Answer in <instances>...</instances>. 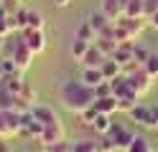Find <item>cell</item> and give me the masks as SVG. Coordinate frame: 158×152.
<instances>
[{
	"instance_id": "6da1fadb",
	"label": "cell",
	"mask_w": 158,
	"mask_h": 152,
	"mask_svg": "<svg viewBox=\"0 0 158 152\" xmlns=\"http://www.w3.org/2000/svg\"><path fill=\"white\" fill-rule=\"evenodd\" d=\"M59 99H61L64 109L74 111V114H79L82 109H87L89 104H94V89L87 86L82 79H66L61 89H59Z\"/></svg>"
},
{
	"instance_id": "7a4b0ae2",
	"label": "cell",
	"mask_w": 158,
	"mask_h": 152,
	"mask_svg": "<svg viewBox=\"0 0 158 152\" xmlns=\"http://www.w3.org/2000/svg\"><path fill=\"white\" fill-rule=\"evenodd\" d=\"M21 117H23V111H5V109H0V137L8 139V137H18V132H21Z\"/></svg>"
},
{
	"instance_id": "3957f363",
	"label": "cell",
	"mask_w": 158,
	"mask_h": 152,
	"mask_svg": "<svg viewBox=\"0 0 158 152\" xmlns=\"http://www.w3.org/2000/svg\"><path fill=\"white\" fill-rule=\"evenodd\" d=\"M10 58L18 64V68H21V71H26L28 66H31V61H33V51L26 46L23 36H15V38H13V46H10Z\"/></svg>"
},
{
	"instance_id": "277c9868",
	"label": "cell",
	"mask_w": 158,
	"mask_h": 152,
	"mask_svg": "<svg viewBox=\"0 0 158 152\" xmlns=\"http://www.w3.org/2000/svg\"><path fill=\"white\" fill-rule=\"evenodd\" d=\"M44 134V124L33 117V111L31 109H26L23 111V117H21V132H18V137H26V139H41Z\"/></svg>"
},
{
	"instance_id": "5b68a950",
	"label": "cell",
	"mask_w": 158,
	"mask_h": 152,
	"mask_svg": "<svg viewBox=\"0 0 158 152\" xmlns=\"http://www.w3.org/2000/svg\"><path fill=\"white\" fill-rule=\"evenodd\" d=\"M127 76V84H130V89L135 91L138 96H143L148 89H151V84H153V76H148V71L140 66V68H135V71H130V74H125Z\"/></svg>"
},
{
	"instance_id": "8992f818",
	"label": "cell",
	"mask_w": 158,
	"mask_h": 152,
	"mask_svg": "<svg viewBox=\"0 0 158 152\" xmlns=\"http://www.w3.org/2000/svg\"><path fill=\"white\" fill-rule=\"evenodd\" d=\"M0 109H5V111H10V109H15V111H26V109H31V104H26L21 96H15L13 91L8 89L3 81H0Z\"/></svg>"
},
{
	"instance_id": "52a82bcc",
	"label": "cell",
	"mask_w": 158,
	"mask_h": 152,
	"mask_svg": "<svg viewBox=\"0 0 158 152\" xmlns=\"http://www.w3.org/2000/svg\"><path fill=\"white\" fill-rule=\"evenodd\" d=\"M107 137L112 139V145H115V150H127V145L135 139V134L130 129H125L123 124H117V122H112V127H110V132H107Z\"/></svg>"
},
{
	"instance_id": "ba28073f",
	"label": "cell",
	"mask_w": 158,
	"mask_h": 152,
	"mask_svg": "<svg viewBox=\"0 0 158 152\" xmlns=\"http://www.w3.org/2000/svg\"><path fill=\"white\" fill-rule=\"evenodd\" d=\"M21 36L26 41V46L33 51V56H38V53H44V51H46V33H44V30L26 28V30H21Z\"/></svg>"
},
{
	"instance_id": "9c48e42d",
	"label": "cell",
	"mask_w": 158,
	"mask_h": 152,
	"mask_svg": "<svg viewBox=\"0 0 158 152\" xmlns=\"http://www.w3.org/2000/svg\"><path fill=\"white\" fill-rule=\"evenodd\" d=\"M130 119L135 122V124H140V127H151L153 129V107H143V104H135L130 111Z\"/></svg>"
},
{
	"instance_id": "30bf717a",
	"label": "cell",
	"mask_w": 158,
	"mask_h": 152,
	"mask_svg": "<svg viewBox=\"0 0 158 152\" xmlns=\"http://www.w3.org/2000/svg\"><path fill=\"white\" fill-rule=\"evenodd\" d=\"M59 139H64V124H61V119L54 122V124H46L44 127V134H41V145H48V142H59Z\"/></svg>"
},
{
	"instance_id": "8fae6325",
	"label": "cell",
	"mask_w": 158,
	"mask_h": 152,
	"mask_svg": "<svg viewBox=\"0 0 158 152\" xmlns=\"http://www.w3.org/2000/svg\"><path fill=\"white\" fill-rule=\"evenodd\" d=\"M125 3L127 0H102V13L110 18V20H117L123 13H125Z\"/></svg>"
},
{
	"instance_id": "7c38bea8",
	"label": "cell",
	"mask_w": 158,
	"mask_h": 152,
	"mask_svg": "<svg viewBox=\"0 0 158 152\" xmlns=\"http://www.w3.org/2000/svg\"><path fill=\"white\" fill-rule=\"evenodd\" d=\"M31 111H33V117L41 122V124L46 127V124H54V122H59V117H56V111L51 109V107H44V104H33L31 107Z\"/></svg>"
},
{
	"instance_id": "4fadbf2b",
	"label": "cell",
	"mask_w": 158,
	"mask_h": 152,
	"mask_svg": "<svg viewBox=\"0 0 158 152\" xmlns=\"http://www.w3.org/2000/svg\"><path fill=\"white\" fill-rule=\"evenodd\" d=\"M79 79H82L87 86H92V89H94L97 84H102V81H105L100 66H84V71H82V76H79Z\"/></svg>"
},
{
	"instance_id": "5bb4252c",
	"label": "cell",
	"mask_w": 158,
	"mask_h": 152,
	"mask_svg": "<svg viewBox=\"0 0 158 152\" xmlns=\"http://www.w3.org/2000/svg\"><path fill=\"white\" fill-rule=\"evenodd\" d=\"M100 68H102V76H105L107 81H112V79H117V76L123 74V64H120V61H115L112 56H110V58H105Z\"/></svg>"
},
{
	"instance_id": "9a60e30c",
	"label": "cell",
	"mask_w": 158,
	"mask_h": 152,
	"mask_svg": "<svg viewBox=\"0 0 158 152\" xmlns=\"http://www.w3.org/2000/svg\"><path fill=\"white\" fill-rule=\"evenodd\" d=\"M94 107L100 109V114H115V111H120V104H117V96L115 94L102 96V99H94Z\"/></svg>"
},
{
	"instance_id": "2e32d148",
	"label": "cell",
	"mask_w": 158,
	"mask_h": 152,
	"mask_svg": "<svg viewBox=\"0 0 158 152\" xmlns=\"http://www.w3.org/2000/svg\"><path fill=\"white\" fill-rule=\"evenodd\" d=\"M105 58H107V56L100 51V46L92 43V46H89V51H87V53L82 56V64H84V66H102V61H105Z\"/></svg>"
},
{
	"instance_id": "e0dca14e",
	"label": "cell",
	"mask_w": 158,
	"mask_h": 152,
	"mask_svg": "<svg viewBox=\"0 0 158 152\" xmlns=\"http://www.w3.org/2000/svg\"><path fill=\"white\" fill-rule=\"evenodd\" d=\"M72 152H102V150H100V142L94 139H79V142H72Z\"/></svg>"
},
{
	"instance_id": "ac0fdd59",
	"label": "cell",
	"mask_w": 158,
	"mask_h": 152,
	"mask_svg": "<svg viewBox=\"0 0 158 152\" xmlns=\"http://www.w3.org/2000/svg\"><path fill=\"white\" fill-rule=\"evenodd\" d=\"M125 152H153V147H151V142H148L145 137H140V134H135V139L127 145V150Z\"/></svg>"
},
{
	"instance_id": "d6986e66",
	"label": "cell",
	"mask_w": 158,
	"mask_h": 152,
	"mask_svg": "<svg viewBox=\"0 0 158 152\" xmlns=\"http://www.w3.org/2000/svg\"><path fill=\"white\" fill-rule=\"evenodd\" d=\"M87 20H89V25H92V28L97 30V33H100V30H102L105 25H110V23H112V20L107 18L105 13H102V10H97V13H92V15L87 18Z\"/></svg>"
},
{
	"instance_id": "ffe728a7",
	"label": "cell",
	"mask_w": 158,
	"mask_h": 152,
	"mask_svg": "<svg viewBox=\"0 0 158 152\" xmlns=\"http://www.w3.org/2000/svg\"><path fill=\"white\" fill-rule=\"evenodd\" d=\"M89 46H92L89 41H84V38H79V36H77V38H74V43H72V56L82 61V56L89 51Z\"/></svg>"
},
{
	"instance_id": "44dd1931",
	"label": "cell",
	"mask_w": 158,
	"mask_h": 152,
	"mask_svg": "<svg viewBox=\"0 0 158 152\" xmlns=\"http://www.w3.org/2000/svg\"><path fill=\"white\" fill-rule=\"evenodd\" d=\"M100 134H107L110 132V127H112V114H97V119H94V124H92Z\"/></svg>"
},
{
	"instance_id": "7402d4cb",
	"label": "cell",
	"mask_w": 158,
	"mask_h": 152,
	"mask_svg": "<svg viewBox=\"0 0 158 152\" xmlns=\"http://www.w3.org/2000/svg\"><path fill=\"white\" fill-rule=\"evenodd\" d=\"M123 15L143 18V0H127V3H125V13H123Z\"/></svg>"
},
{
	"instance_id": "603a6c76",
	"label": "cell",
	"mask_w": 158,
	"mask_h": 152,
	"mask_svg": "<svg viewBox=\"0 0 158 152\" xmlns=\"http://www.w3.org/2000/svg\"><path fill=\"white\" fill-rule=\"evenodd\" d=\"M94 43L100 46V51L110 58V56H115V51H117V41H110V38H94Z\"/></svg>"
},
{
	"instance_id": "cb8c5ba5",
	"label": "cell",
	"mask_w": 158,
	"mask_h": 152,
	"mask_svg": "<svg viewBox=\"0 0 158 152\" xmlns=\"http://www.w3.org/2000/svg\"><path fill=\"white\" fill-rule=\"evenodd\" d=\"M44 152H72V142L59 139V142H48V145H41Z\"/></svg>"
},
{
	"instance_id": "d4e9b609",
	"label": "cell",
	"mask_w": 158,
	"mask_h": 152,
	"mask_svg": "<svg viewBox=\"0 0 158 152\" xmlns=\"http://www.w3.org/2000/svg\"><path fill=\"white\" fill-rule=\"evenodd\" d=\"M77 36H79V38H84V41H89V43H94V38H97V30L89 25V20H84V23L79 25Z\"/></svg>"
},
{
	"instance_id": "484cf974",
	"label": "cell",
	"mask_w": 158,
	"mask_h": 152,
	"mask_svg": "<svg viewBox=\"0 0 158 152\" xmlns=\"http://www.w3.org/2000/svg\"><path fill=\"white\" fill-rule=\"evenodd\" d=\"M97 114H100V109H97L94 104H89L87 109H82V111H79V117H82V122H84L87 127H92V124H94V119H97Z\"/></svg>"
},
{
	"instance_id": "4316f807",
	"label": "cell",
	"mask_w": 158,
	"mask_h": 152,
	"mask_svg": "<svg viewBox=\"0 0 158 152\" xmlns=\"http://www.w3.org/2000/svg\"><path fill=\"white\" fill-rule=\"evenodd\" d=\"M44 15L38 13V10H28V28H33V30H44Z\"/></svg>"
},
{
	"instance_id": "83f0119b",
	"label": "cell",
	"mask_w": 158,
	"mask_h": 152,
	"mask_svg": "<svg viewBox=\"0 0 158 152\" xmlns=\"http://www.w3.org/2000/svg\"><path fill=\"white\" fill-rule=\"evenodd\" d=\"M143 68L148 71V76H158V53H151V56H148L145 58V64H143Z\"/></svg>"
},
{
	"instance_id": "f1b7e54d",
	"label": "cell",
	"mask_w": 158,
	"mask_h": 152,
	"mask_svg": "<svg viewBox=\"0 0 158 152\" xmlns=\"http://www.w3.org/2000/svg\"><path fill=\"white\" fill-rule=\"evenodd\" d=\"M0 8H3L8 15H13V13H18V10L23 8V3L21 0H0Z\"/></svg>"
},
{
	"instance_id": "f546056e",
	"label": "cell",
	"mask_w": 158,
	"mask_h": 152,
	"mask_svg": "<svg viewBox=\"0 0 158 152\" xmlns=\"http://www.w3.org/2000/svg\"><path fill=\"white\" fill-rule=\"evenodd\" d=\"M110 94H112V81H107V79H105L102 84H97V86H94V96H97V99L110 96Z\"/></svg>"
},
{
	"instance_id": "4dcf8cb0",
	"label": "cell",
	"mask_w": 158,
	"mask_h": 152,
	"mask_svg": "<svg viewBox=\"0 0 158 152\" xmlns=\"http://www.w3.org/2000/svg\"><path fill=\"white\" fill-rule=\"evenodd\" d=\"M153 13H158V0H143V18L148 20Z\"/></svg>"
},
{
	"instance_id": "1f68e13d",
	"label": "cell",
	"mask_w": 158,
	"mask_h": 152,
	"mask_svg": "<svg viewBox=\"0 0 158 152\" xmlns=\"http://www.w3.org/2000/svg\"><path fill=\"white\" fill-rule=\"evenodd\" d=\"M21 99L26 101V104H31V107H33V101H36V91L31 89V84H28V81L23 84V91H21Z\"/></svg>"
},
{
	"instance_id": "d6a6232c",
	"label": "cell",
	"mask_w": 158,
	"mask_h": 152,
	"mask_svg": "<svg viewBox=\"0 0 158 152\" xmlns=\"http://www.w3.org/2000/svg\"><path fill=\"white\" fill-rule=\"evenodd\" d=\"M100 150H102V152H115V145H112V139L107 137V134L100 139Z\"/></svg>"
},
{
	"instance_id": "836d02e7",
	"label": "cell",
	"mask_w": 158,
	"mask_h": 152,
	"mask_svg": "<svg viewBox=\"0 0 158 152\" xmlns=\"http://www.w3.org/2000/svg\"><path fill=\"white\" fill-rule=\"evenodd\" d=\"M148 56H151V53H148L145 48H140V46H135V61H138V64H140V66L145 64V58H148Z\"/></svg>"
},
{
	"instance_id": "e575fe53",
	"label": "cell",
	"mask_w": 158,
	"mask_h": 152,
	"mask_svg": "<svg viewBox=\"0 0 158 152\" xmlns=\"http://www.w3.org/2000/svg\"><path fill=\"white\" fill-rule=\"evenodd\" d=\"M148 25H151V28H158V13H153L151 18H148Z\"/></svg>"
},
{
	"instance_id": "d590c367",
	"label": "cell",
	"mask_w": 158,
	"mask_h": 152,
	"mask_svg": "<svg viewBox=\"0 0 158 152\" xmlns=\"http://www.w3.org/2000/svg\"><path fill=\"white\" fill-rule=\"evenodd\" d=\"M153 129L158 132V107H153Z\"/></svg>"
},
{
	"instance_id": "8d00e7d4",
	"label": "cell",
	"mask_w": 158,
	"mask_h": 152,
	"mask_svg": "<svg viewBox=\"0 0 158 152\" xmlns=\"http://www.w3.org/2000/svg\"><path fill=\"white\" fill-rule=\"evenodd\" d=\"M69 3H72V0H54L56 8H69Z\"/></svg>"
},
{
	"instance_id": "74e56055",
	"label": "cell",
	"mask_w": 158,
	"mask_h": 152,
	"mask_svg": "<svg viewBox=\"0 0 158 152\" xmlns=\"http://www.w3.org/2000/svg\"><path fill=\"white\" fill-rule=\"evenodd\" d=\"M0 152H10V147H8V142L0 137Z\"/></svg>"
},
{
	"instance_id": "f35d334b",
	"label": "cell",
	"mask_w": 158,
	"mask_h": 152,
	"mask_svg": "<svg viewBox=\"0 0 158 152\" xmlns=\"http://www.w3.org/2000/svg\"><path fill=\"white\" fill-rule=\"evenodd\" d=\"M3 61H5V56H0V79H5V71H3Z\"/></svg>"
}]
</instances>
